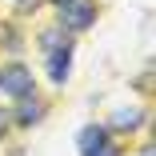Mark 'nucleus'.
Masks as SVG:
<instances>
[{
    "label": "nucleus",
    "mask_w": 156,
    "mask_h": 156,
    "mask_svg": "<svg viewBox=\"0 0 156 156\" xmlns=\"http://www.w3.org/2000/svg\"><path fill=\"white\" fill-rule=\"evenodd\" d=\"M0 92L12 100L20 96H32V72H28L24 64H8V68H0Z\"/></svg>",
    "instance_id": "obj_1"
},
{
    "label": "nucleus",
    "mask_w": 156,
    "mask_h": 156,
    "mask_svg": "<svg viewBox=\"0 0 156 156\" xmlns=\"http://www.w3.org/2000/svg\"><path fill=\"white\" fill-rule=\"evenodd\" d=\"M92 20H96V4H88V0H72L60 8V28H68V32H84Z\"/></svg>",
    "instance_id": "obj_2"
},
{
    "label": "nucleus",
    "mask_w": 156,
    "mask_h": 156,
    "mask_svg": "<svg viewBox=\"0 0 156 156\" xmlns=\"http://www.w3.org/2000/svg\"><path fill=\"white\" fill-rule=\"evenodd\" d=\"M48 56H52V60H48V76H52L56 84H64V80H68V64H72V44L64 40V44H60L56 52H48Z\"/></svg>",
    "instance_id": "obj_3"
},
{
    "label": "nucleus",
    "mask_w": 156,
    "mask_h": 156,
    "mask_svg": "<svg viewBox=\"0 0 156 156\" xmlns=\"http://www.w3.org/2000/svg\"><path fill=\"white\" fill-rule=\"evenodd\" d=\"M76 144H80V152H88V156L100 152V148H108V128H104V124H88Z\"/></svg>",
    "instance_id": "obj_4"
},
{
    "label": "nucleus",
    "mask_w": 156,
    "mask_h": 156,
    "mask_svg": "<svg viewBox=\"0 0 156 156\" xmlns=\"http://www.w3.org/2000/svg\"><path fill=\"white\" fill-rule=\"evenodd\" d=\"M40 116H44V104H40L36 96H20V112H16L20 124H36Z\"/></svg>",
    "instance_id": "obj_5"
},
{
    "label": "nucleus",
    "mask_w": 156,
    "mask_h": 156,
    "mask_svg": "<svg viewBox=\"0 0 156 156\" xmlns=\"http://www.w3.org/2000/svg\"><path fill=\"white\" fill-rule=\"evenodd\" d=\"M140 120H144L140 108H116V112H112V128H136Z\"/></svg>",
    "instance_id": "obj_6"
},
{
    "label": "nucleus",
    "mask_w": 156,
    "mask_h": 156,
    "mask_svg": "<svg viewBox=\"0 0 156 156\" xmlns=\"http://www.w3.org/2000/svg\"><path fill=\"white\" fill-rule=\"evenodd\" d=\"M4 128H8V112L0 108V136H4Z\"/></svg>",
    "instance_id": "obj_7"
},
{
    "label": "nucleus",
    "mask_w": 156,
    "mask_h": 156,
    "mask_svg": "<svg viewBox=\"0 0 156 156\" xmlns=\"http://www.w3.org/2000/svg\"><path fill=\"white\" fill-rule=\"evenodd\" d=\"M92 156H116V148H100V152H92Z\"/></svg>",
    "instance_id": "obj_8"
},
{
    "label": "nucleus",
    "mask_w": 156,
    "mask_h": 156,
    "mask_svg": "<svg viewBox=\"0 0 156 156\" xmlns=\"http://www.w3.org/2000/svg\"><path fill=\"white\" fill-rule=\"evenodd\" d=\"M52 4H56V8H64V4H72V0H52Z\"/></svg>",
    "instance_id": "obj_9"
}]
</instances>
